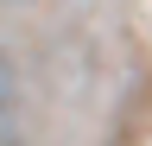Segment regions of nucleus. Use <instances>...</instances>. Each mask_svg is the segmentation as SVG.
Listing matches in <instances>:
<instances>
[]
</instances>
